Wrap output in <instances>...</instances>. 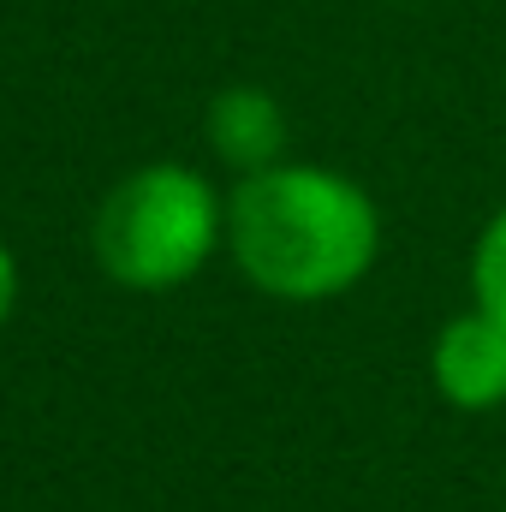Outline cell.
<instances>
[{"mask_svg":"<svg viewBox=\"0 0 506 512\" xmlns=\"http://www.w3.org/2000/svg\"><path fill=\"white\" fill-rule=\"evenodd\" d=\"M233 256L274 298H334L376 262V203L328 167H262L239 185Z\"/></svg>","mask_w":506,"mask_h":512,"instance_id":"1","label":"cell"},{"mask_svg":"<svg viewBox=\"0 0 506 512\" xmlns=\"http://www.w3.org/2000/svg\"><path fill=\"white\" fill-rule=\"evenodd\" d=\"M209 251H215V197L191 167L131 173L96 215L102 268L137 292H161V286L191 280Z\"/></svg>","mask_w":506,"mask_h":512,"instance_id":"2","label":"cell"},{"mask_svg":"<svg viewBox=\"0 0 506 512\" xmlns=\"http://www.w3.org/2000/svg\"><path fill=\"white\" fill-rule=\"evenodd\" d=\"M435 387L459 411H489L506 399V322L483 304L471 316H453L435 340Z\"/></svg>","mask_w":506,"mask_h":512,"instance_id":"3","label":"cell"},{"mask_svg":"<svg viewBox=\"0 0 506 512\" xmlns=\"http://www.w3.org/2000/svg\"><path fill=\"white\" fill-rule=\"evenodd\" d=\"M209 137H215V149L227 161L262 173L280 155V143H286V120H280L274 96H262V90H227L209 108Z\"/></svg>","mask_w":506,"mask_h":512,"instance_id":"4","label":"cell"},{"mask_svg":"<svg viewBox=\"0 0 506 512\" xmlns=\"http://www.w3.org/2000/svg\"><path fill=\"white\" fill-rule=\"evenodd\" d=\"M471 286H477V304L489 316L506 322V209L489 221V233L477 239V256H471Z\"/></svg>","mask_w":506,"mask_h":512,"instance_id":"5","label":"cell"},{"mask_svg":"<svg viewBox=\"0 0 506 512\" xmlns=\"http://www.w3.org/2000/svg\"><path fill=\"white\" fill-rule=\"evenodd\" d=\"M6 310H12V256L0 251V322H6Z\"/></svg>","mask_w":506,"mask_h":512,"instance_id":"6","label":"cell"}]
</instances>
